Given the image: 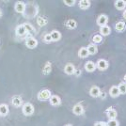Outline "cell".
Listing matches in <instances>:
<instances>
[{"label": "cell", "mask_w": 126, "mask_h": 126, "mask_svg": "<svg viewBox=\"0 0 126 126\" xmlns=\"http://www.w3.org/2000/svg\"><path fill=\"white\" fill-rule=\"evenodd\" d=\"M111 33V28L110 26H105L100 27V35L101 36H108Z\"/></svg>", "instance_id": "obj_19"}, {"label": "cell", "mask_w": 126, "mask_h": 126, "mask_svg": "<svg viewBox=\"0 0 126 126\" xmlns=\"http://www.w3.org/2000/svg\"><path fill=\"white\" fill-rule=\"evenodd\" d=\"M43 40H44V42H52V38H51L50 33L45 34V35H44V37H43Z\"/></svg>", "instance_id": "obj_32"}, {"label": "cell", "mask_w": 126, "mask_h": 126, "mask_svg": "<svg viewBox=\"0 0 126 126\" xmlns=\"http://www.w3.org/2000/svg\"><path fill=\"white\" fill-rule=\"evenodd\" d=\"M10 113V107L6 104H0V116L1 117H6Z\"/></svg>", "instance_id": "obj_13"}, {"label": "cell", "mask_w": 126, "mask_h": 126, "mask_svg": "<svg viewBox=\"0 0 126 126\" xmlns=\"http://www.w3.org/2000/svg\"><path fill=\"white\" fill-rule=\"evenodd\" d=\"M65 26H67L69 29H74V28H76V26H77V23H76V21L74 20V19H70V20H68V21L66 22Z\"/></svg>", "instance_id": "obj_23"}, {"label": "cell", "mask_w": 126, "mask_h": 126, "mask_svg": "<svg viewBox=\"0 0 126 126\" xmlns=\"http://www.w3.org/2000/svg\"><path fill=\"white\" fill-rule=\"evenodd\" d=\"M22 112L25 116H31L35 112L34 105L31 103H26L22 105Z\"/></svg>", "instance_id": "obj_1"}, {"label": "cell", "mask_w": 126, "mask_h": 126, "mask_svg": "<svg viewBox=\"0 0 126 126\" xmlns=\"http://www.w3.org/2000/svg\"><path fill=\"white\" fill-rule=\"evenodd\" d=\"M120 123L117 120H110L108 122H106V126H119Z\"/></svg>", "instance_id": "obj_29"}, {"label": "cell", "mask_w": 126, "mask_h": 126, "mask_svg": "<svg viewBox=\"0 0 126 126\" xmlns=\"http://www.w3.org/2000/svg\"><path fill=\"white\" fill-rule=\"evenodd\" d=\"M52 96L51 91L49 89H42L38 93V99L40 101H47Z\"/></svg>", "instance_id": "obj_3"}, {"label": "cell", "mask_w": 126, "mask_h": 126, "mask_svg": "<svg viewBox=\"0 0 126 126\" xmlns=\"http://www.w3.org/2000/svg\"><path fill=\"white\" fill-rule=\"evenodd\" d=\"M123 80H124V81L126 82V74L124 75V76H123Z\"/></svg>", "instance_id": "obj_37"}, {"label": "cell", "mask_w": 126, "mask_h": 126, "mask_svg": "<svg viewBox=\"0 0 126 126\" xmlns=\"http://www.w3.org/2000/svg\"><path fill=\"white\" fill-rule=\"evenodd\" d=\"M106 112H107L106 115H107L109 120H116V118H117V116H118V113H117V111H116L115 109L109 108V109H107Z\"/></svg>", "instance_id": "obj_20"}, {"label": "cell", "mask_w": 126, "mask_h": 126, "mask_svg": "<svg viewBox=\"0 0 126 126\" xmlns=\"http://www.w3.org/2000/svg\"><path fill=\"white\" fill-rule=\"evenodd\" d=\"M78 4H79V8L81 10H88L89 7H90L91 2L89 0H81V1H79Z\"/></svg>", "instance_id": "obj_18"}, {"label": "cell", "mask_w": 126, "mask_h": 126, "mask_svg": "<svg viewBox=\"0 0 126 126\" xmlns=\"http://www.w3.org/2000/svg\"><path fill=\"white\" fill-rule=\"evenodd\" d=\"M115 7L118 11H123L126 7V1H124V0H117L115 2Z\"/></svg>", "instance_id": "obj_17"}, {"label": "cell", "mask_w": 126, "mask_h": 126, "mask_svg": "<svg viewBox=\"0 0 126 126\" xmlns=\"http://www.w3.org/2000/svg\"><path fill=\"white\" fill-rule=\"evenodd\" d=\"M14 11L17 13H24L26 11V4L22 1H18L16 2L15 5H14Z\"/></svg>", "instance_id": "obj_6"}, {"label": "cell", "mask_w": 126, "mask_h": 126, "mask_svg": "<svg viewBox=\"0 0 126 126\" xmlns=\"http://www.w3.org/2000/svg\"><path fill=\"white\" fill-rule=\"evenodd\" d=\"M42 71H43V74H47L48 73H50V71H51V64H50L49 62L46 63Z\"/></svg>", "instance_id": "obj_30"}, {"label": "cell", "mask_w": 126, "mask_h": 126, "mask_svg": "<svg viewBox=\"0 0 126 126\" xmlns=\"http://www.w3.org/2000/svg\"><path fill=\"white\" fill-rule=\"evenodd\" d=\"M123 18H124V19L126 20V10L123 11Z\"/></svg>", "instance_id": "obj_35"}, {"label": "cell", "mask_w": 126, "mask_h": 126, "mask_svg": "<svg viewBox=\"0 0 126 126\" xmlns=\"http://www.w3.org/2000/svg\"><path fill=\"white\" fill-rule=\"evenodd\" d=\"M37 23L40 26H43L47 24V21H46V19L43 18V17H39L37 20Z\"/></svg>", "instance_id": "obj_28"}, {"label": "cell", "mask_w": 126, "mask_h": 126, "mask_svg": "<svg viewBox=\"0 0 126 126\" xmlns=\"http://www.w3.org/2000/svg\"><path fill=\"white\" fill-rule=\"evenodd\" d=\"M51 38H52V42H58L61 39V33L58 30H53L51 33Z\"/></svg>", "instance_id": "obj_15"}, {"label": "cell", "mask_w": 126, "mask_h": 126, "mask_svg": "<svg viewBox=\"0 0 126 126\" xmlns=\"http://www.w3.org/2000/svg\"><path fill=\"white\" fill-rule=\"evenodd\" d=\"M26 46L29 49H34L38 46V41L37 39L34 37H28L26 40Z\"/></svg>", "instance_id": "obj_4"}, {"label": "cell", "mask_w": 126, "mask_h": 126, "mask_svg": "<svg viewBox=\"0 0 126 126\" xmlns=\"http://www.w3.org/2000/svg\"><path fill=\"white\" fill-rule=\"evenodd\" d=\"M63 3H64L66 6H68V7H73V6L76 3V1H74V0H72V1H67V0H64V1H63Z\"/></svg>", "instance_id": "obj_31"}, {"label": "cell", "mask_w": 126, "mask_h": 126, "mask_svg": "<svg viewBox=\"0 0 126 126\" xmlns=\"http://www.w3.org/2000/svg\"><path fill=\"white\" fill-rule=\"evenodd\" d=\"M73 113L76 116H80L84 113V107L81 104H76L73 107Z\"/></svg>", "instance_id": "obj_9"}, {"label": "cell", "mask_w": 126, "mask_h": 126, "mask_svg": "<svg viewBox=\"0 0 126 126\" xmlns=\"http://www.w3.org/2000/svg\"><path fill=\"white\" fill-rule=\"evenodd\" d=\"M11 104L14 107H20L23 105V100L21 99L20 96H13L11 100Z\"/></svg>", "instance_id": "obj_12"}, {"label": "cell", "mask_w": 126, "mask_h": 126, "mask_svg": "<svg viewBox=\"0 0 126 126\" xmlns=\"http://www.w3.org/2000/svg\"><path fill=\"white\" fill-rule=\"evenodd\" d=\"M97 25L102 27V26H107V23H108V17L105 14H101L100 16H98L97 18Z\"/></svg>", "instance_id": "obj_5"}, {"label": "cell", "mask_w": 126, "mask_h": 126, "mask_svg": "<svg viewBox=\"0 0 126 126\" xmlns=\"http://www.w3.org/2000/svg\"><path fill=\"white\" fill-rule=\"evenodd\" d=\"M78 56L79 58H87L89 57V52H88V50H87V48L86 47H81L79 49L78 51Z\"/></svg>", "instance_id": "obj_21"}, {"label": "cell", "mask_w": 126, "mask_h": 126, "mask_svg": "<svg viewBox=\"0 0 126 126\" xmlns=\"http://www.w3.org/2000/svg\"><path fill=\"white\" fill-rule=\"evenodd\" d=\"M87 50L89 52V55H91V56L97 54V52H98V49H97L95 44H89V46L87 47Z\"/></svg>", "instance_id": "obj_24"}, {"label": "cell", "mask_w": 126, "mask_h": 126, "mask_svg": "<svg viewBox=\"0 0 126 126\" xmlns=\"http://www.w3.org/2000/svg\"><path fill=\"white\" fill-rule=\"evenodd\" d=\"M65 126H73V125H72V124H66Z\"/></svg>", "instance_id": "obj_38"}, {"label": "cell", "mask_w": 126, "mask_h": 126, "mask_svg": "<svg viewBox=\"0 0 126 126\" xmlns=\"http://www.w3.org/2000/svg\"><path fill=\"white\" fill-rule=\"evenodd\" d=\"M96 64L91 60H89L85 63V70L88 72V73H92L96 70Z\"/></svg>", "instance_id": "obj_10"}, {"label": "cell", "mask_w": 126, "mask_h": 126, "mask_svg": "<svg viewBox=\"0 0 126 126\" xmlns=\"http://www.w3.org/2000/svg\"><path fill=\"white\" fill-rule=\"evenodd\" d=\"M15 34H16V36H17V37L25 38L26 36H27V35H28V32L26 31V29L25 28L24 25L22 24V25H18V26H16Z\"/></svg>", "instance_id": "obj_2"}, {"label": "cell", "mask_w": 126, "mask_h": 126, "mask_svg": "<svg viewBox=\"0 0 126 126\" xmlns=\"http://www.w3.org/2000/svg\"><path fill=\"white\" fill-rule=\"evenodd\" d=\"M101 94V89L99 87H97V86H93V87H91L90 89H89V95L91 96V97H93V98H97V97H99Z\"/></svg>", "instance_id": "obj_11"}, {"label": "cell", "mask_w": 126, "mask_h": 126, "mask_svg": "<svg viewBox=\"0 0 126 126\" xmlns=\"http://www.w3.org/2000/svg\"><path fill=\"white\" fill-rule=\"evenodd\" d=\"M74 74H75L76 76H79L80 74H81V70H77V69H75V71H74Z\"/></svg>", "instance_id": "obj_34"}, {"label": "cell", "mask_w": 126, "mask_h": 126, "mask_svg": "<svg viewBox=\"0 0 126 126\" xmlns=\"http://www.w3.org/2000/svg\"><path fill=\"white\" fill-rule=\"evenodd\" d=\"M108 66H109V64L105 59H99L96 63V68L99 69L100 71H105L108 68Z\"/></svg>", "instance_id": "obj_7"}, {"label": "cell", "mask_w": 126, "mask_h": 126, "mask_svg": "<svg viewBox=\"0 0 126 126\" xmlns=\"http://www.w3.org/2000/svg\"><path fill=\"white\" fill-rule=\"evenodd\" d=\"M118 88H119L120 94H126V83H121L118 86Z\"/></svg>", "instance_id": "obj_26"}, {"label": "cell", "mask_w": 126, "mask_h": 126, "mask_svg": "<svg viewBox=\"0 0 126 126\" xmlns=\"http://www.w3.org/2000/svg\"><path fill=\"white\" fill-rule=\"evenodd\" d=\"M109 95L113 98H117L120 95V91H119V88L118 86H112L109 89Z\"/></svg>", "instance_id": "obj_16"}, {"label": "cell", "mask_w": 126, "mask_h": 126, "mask_svg": "<svg viewBox=\"0 0 126 126\" xmlns=\"http://www.w3.org/2000/svg\"><path fill=\"white\" fill-rule=\"evenodd\" d=\"M102 41H103V36H101L100 34L94 35L93 38H92V42H94V43H100Z\"/></svg>", "instance_id": "obj_27"}, {"label": "cell", "mask_w": 126, "mask_h": 126, "mask_svg": "<svg viewBox=\"0 0 126 126\" xmlns=\"http://www.w3.org/2000/svg\"><path fill=\"white\" fill-rule=\"evenodd\" d=\"M94 126H106V122H105V121H97V122H95Z\"/></svg>", "instance_id": "obj_33"}, {"label": "cell", "mask_w": 126, "mask_h": 126, "mask_svg": "<svg viewBox=\"0 0 126 126\" xmlns=\"http://www.w3.org/2000/svg\"><path fill=\"white\" fill-rule=\"evenodd\" d=\"M74 71H75V67H74V64H72V63L66 64L65 67H64V73H65L66 74H68V75L74 74Z\"/></svg>", "instance_id": "obj_14"}, {"label": "cell", "mask_w": 126, "mask_h": 126, "mask_svg": "<svg viewBox=\"0 0 126 126\" xmlns=\"http://www.w3.org/2000/svg\"><path fill=\"white\" fill-rule=\"evenodd\" d=\"M2 16H3V11H2L1 9H0V18H1Z\"/></svg>", "instance_id": "obj_36"}, {"label": "cell", "mask_w": 126, "mask_h": 126, "mask_svg": "<svg viewBox=\"0 0 126 126\" xmlns=\"http://www.w3.org/2000/svg\"><path fill=\"white\" fill-rule=\"evenodd\" d=\"M23 25H24L25 28L26 29V31L28 32V34H29V33H32V32L35 31V28H34V26H32L31 24H29V23H24Z\"/></svg>", "instance_id": "obj_25"}, {"label": "cell", "mask_w": 126, "mask_h": 126, "mask_svg": "<svg viewBox=\"0 0 126 126\" xmlns=\"http://www.w3.org/2000/svg\"><path fill=\"white\" fill-rule=\"evenodd\" d=\"M125 27H126V25L124 22H118L117 24L115 25V29L117 30V31L119 32H122L125 30Z\"/></svg>", "instance_id": "obj_22"}, {"label": "cell", "mask_w": 126, "mask_h": 126, "mask_svg": "<svg viewBox=\"0 0 126 126\" xmlns=\"http://www.w3.org/2000/svg\"><path fill=\"white\" fill-rule=\"evenodd\" d=\"M49 103L53 106H58V105H60V104H61V99H60V97L58 96V95H52L50 97V99H49Z\"/></svg>", "instance_id": "obj_8"}]
</instances>
